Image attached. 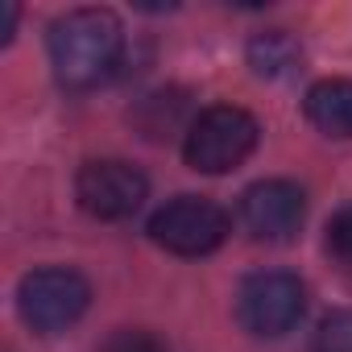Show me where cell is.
Instances as JSON below:
<instances>
[{
    "label": "cell",
    "mask_w": 352,
    "mask_h": 352,
    "mask_svg": "<svg viewBox=\"0 0 352 352\" xmlns=\"http://www.w3.org/2000/svg\"><path fill=\"white\" fill-rule=\"evenodd\" d=\"M54 79L67 91H91L108 83L124 54V30L112 9H71L50 21L46 34Z\"/></svg>",
    "instance_id": "obj_1"
},
{
    "label": "cell",
    "mask_w": 352,
    "mask_h": 352,
    "mask_svg": "<svg viewBox=\"0 0 352 352\" xmlns=\"http://www.w3.org/2000/svg\"><path fill=\"white\" fill-rule=\"evenodd\" d=\"M257 137H261V124L245 108L212 104L187 124L183 157L199 174H228L257 149Z\"/></svg>",
    "instance_id": "obj_2"
},
{
    "label": "cell",
    "mask_w": 352,
    "mask_h": 352,
    "mask_svg": "<svg viewBox=\"0 0 352 352\" xmlns=\"http://www.w3.org/2000/svg\"><path fill=\"white\" fill-rule=\"evenodd\" d=\"M87 302H91L87 278L67 265H42L17 282V311H21L25 327H34L38 336H58V331L75 327L83 319Z\"/></svg>",
    "instance_id": "obj_3"
},
{
    "label": "cell",
    "mask_w": 352,
    "mask_h": 352,
    "mask_svg": "<svg viewBox=\"0 0 352 352\" xmlns=\"http://www.w3.org/2000/svg\"><path fill=\"white\" fill-rule=\"evenodd\" d=\"M149 241L174 257H208L228 241V212L204 195H179L149 216Z\"/></svg>",
    "instance_id": "obj_4"
},
{
    "label": "cell",
    "mask_w": 352,
    "mask_h": 352,
    "mask_svg": "<svg viewBox=\"0 0 352 352\" xmlns=\"http://www.w3.org/2000/svg\"><path fill=\"white\" fill-rule=\"evenodd\" d=\"M302 311H307V286L286 270L249 274L236 290V319L245 331H253L261 340H278V336L294 331Z\"/></svg>",
    "instance_id": "obj_5"
},
{
    "label": "cell",
    "mask_w": 352,
    "mask_h": 352,
    "mask_svg": "<svg viewBox=\"0 0 352 352\" xmlns=\"http://www.w3.org/2000/svg\"><path fill=\"white\" fill-rule=\"evenodd\" d=\"M145 195H149V179L120 157H96L75 179V199L96 220H129L145 204Z\"/></svg>",
    "instance_id": "obj_6"
},
{
    "label": "cell",
    "mask_w": 352,
    "mask_h": 352,
    "mask_svg": "<svg viewBox=\"0 0 352 352\" xmlns=\"http://www.w3.org/2000/svg\"><path fill=\"white\" fill-rule=\"evenodd\" d=\"M307 195L290 179H261L241 195V224L257 241H290L302 228Z\"/></svg>",
    "instance_id": "obj_7"
},
{
    "label": "cell",
    "mask_w": 352,
    "mask_h": 352,
    "mask_svg": "<svg viewBox=\"0 0 352 352\" xmlns=\"http://www.w3.org/2000/svg\"><path fill=\"white\" fill-rule=\"evenodd\" d=\"M307 120L327 137H352V79H319L302 100Z\"/></svg>",
    "instance_id": "obj_8"
},
{
    "label": "cell",
    "mask_w": 352,
    "mask_h": 352,
    "mask_svg": "<svg viewBox=\"0 0 352 352\" xmlns=\"http://www.w3.org/2000/svg\"><path fill=\"white\" fill-rule=\"evenodd\" d=\"M298 58H302V50H298V42H294L286 30H265V34H257V38L249 42V67H253V75H261V79H282V75H290V71L298 67Z\"/></svg>",
    "instance_id": "obj_9"
},
{
    "label": "cell",
    "mask_w": 352,
    "mask_h": 352,
    "mask_svg": "<svg viewBox=\"0 0 352 352\" xmlns=\"http://www.w3.org/2000/svg\"><path fill=\"white\" fill-rule=\"evenodd\" d=\"M315 352H352V311H331L319 323Z\"/></svg>",
    "instance_id": "obj_10"
},
{
    "label": "cell",
    "mask_w": 352,
    "mask_h": 352,
    "mask_svg": "<svg viewBox=\"0 0 352 352\" xmlns=\"http://www.w3.org/2000/svg\"><path fill=\"white\" fill-rule=\"evenodd\" d=\"M100 352H170V348L145 327H120L100 344Z\"/></svg>",
    "instance_id": "obj_11"
},
{
    "label": "cell",
    "mask_w": 352,
    "mask_h": 352,
    "mask_svg": "<svg viewBox=\"0 0 352 352\" xmlns=\"http://www.w3.org/2000/svg\"><path fill=\"white\" fill-rule=\"evenodd\" d=\"M327 253L344 270H352V208H344L340 216H331V224H327Z\"/></svg>",
    "instance_id": "obj_12"
},
{
    "label": "cell",
    "mask_w": 352,
    "mask_h": 352,
    "mask_svg": "<svg viewBox=\"0 0 352 352\" xmlns=\"http://www.w3.org/2000/svg\"><path fill=\"white\" fill-rule=\"evenodd\" d=\"M13 25H17V5H5V25H0V42L13 38Z\"/></svg>",
    "instance_id": "obj_13"
}]
</instances>
